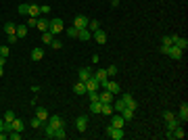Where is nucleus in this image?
I'll use <instances>...</instances> for the list:
<instances>
[{
  "instance_id": "f257e3e1",
  "label": "nucleus",
  "mask_w": 188,
  "mask_h": 140,
  "mask_svg": "<svg viewBox=\"0 0 188 140\" xmlns=\"http://www.w3.org/2000/svg\"><path fill=\"white\" fill-rule=\"evenodd\" d=\"M107 134L111 136L113 140H121V138H125L124 128H113V126H107Z\"/></svg>"
},
{
  "instance_id": "f03ea898",
  "label": "nucleus",
  "mask_w": 188,
  "mask_h": 140,
  "mask_svg": "<svg viewBox=\"0 0 188 140\" xmlns=\"http://www.w3.org/2000/svg\"><path fill=\"white\" fill-rule=\"evenodd\" d=\"M50 31H53V34H61V31H63L65 29V23H63V19H59V17H53L50 19Z\"/></svg>"
},
{
  "instance_id": "7ed1b4c3",
  "label": "nucleus",
  "mask_w": 188,
  "mask_h": 140,
  "mask_svg": "<svg viewBox=\"0 0 188 140\" xmlns=\"http://www.w3.org/2000/svg\"><path fill=\"white\" fill-rule=\"evenodd\" d=\"M165 54H167L169 59H174V61H180V59H182V50H180V48H176L174 44L165 48Z\"/></svg>"
},
{
  "instance_id": "20e7f679",
  "label": "nucleus",
  "mask_w": 188,
  "mask_h": 140,
  "mask_svg": "<svg viewBox=\"0 0 188 140\" xmlns=\"http://www.w3.org/2000/svg\"><path fill=\"white\" fill-rule=\"evenodd\" d=\"M88 23H90V19H88V17H84V15H77L75 21H73V27L80 31V29H86V27H88Z\"/></svg>"
},
{
  "instance_id": "39448f33",
  "label": "nucleus",
  "mask_w": 188,
  "mask_h": 140,
  "mask_svg": "<svg viewBox=\"0 0 188 140\" xmlns=\"http://www.w3.org/2000/svg\"><path fill=\"white\" fill-rule=\"evenodd\" d=\"M171 38H174V46L180 48L182 53L188 48V40H186V38H180V36H176V34H171Z\"/></svg>"
},
{
  "instance_id": "423d86ee",
  "label": "nucleus",
  "mask_w": 188,
  "mask_h": 140,
  "mask_svg": "<svg viewBox=\"0 0 188 140\" xmlns=\"http://www.w3.org/2000/svg\"><path fill=\"white\" fill-rule=\"evenodd\" d=\"M102 88H105V90H109L111 94H117V92H119V84L115 82V80H111V77H109V80L102 84Z\"/></svg>"
},
{
  "instance_id": "0eeeda50",
  "label": "nucleus",
  "mask_w": 188,
  "mask_h": 140,
  "mask_svg": "<svg viewBox=\"0 0 188 140\" xmlns=\"http://www.w3.org/2000/svg\"><path fill=\"white\" fill-rule=\"evenodd\" d=\"M84 84H86V90H88V92H92V90H98V88H100V82H98L94 76H90Z\"/></svg>"
},
{
  "instance_id": "6e6552de",
  "label": "nucleus",
  "mask_w": 188,
  "mask_h": 140,
  "mask_svg": "<svg viewBox=\"0 0 188 140\" xmlns=\"http://www.w3.org/2000/svg\"><path fill=\"white\" fill-rule=\"evenodd\" d=\"M109 126H113V128H124L125 121H124V117L119 115V113H111V123Z\"/></svg>"
},
{
  "instance_id": "1a4fd4ad",
  "label": "nucleus",
  "mask_w": 188,
  "mask_h": 140,
  "mask_svg": "<svg viewBox=\"0 0 188 140\" xmlns=\"http://www.w3.org/2000/svg\"><path fill=\"white\" fill-rule=\"evenodd\" d=\"M36 27L40 29V31H48V27H50V19H48V17H40L38 21H36Z\"/></svg>"
},
{
  "instance_id": "9d476101",
  "label": "nucleus",
  "mask_w": 188,
  "mask_h": 140,
  "mask_svg": "<svg viewBox=\"0 0 188 140\" xmlns=\"http://www.w3.org/2000/svg\"><path fill=\"white\" fill-rule=\"evenodd\" d=\"M75 128H77V132H86V128H88V117H77L75 119Z\"/></svg>"
},
{
  "instance_id": "9b49d317",
  "label": "nucleus",
  "mask_w": 188,
  "mask_h": 140,
  "mask_svg": "<svg viewBox=\"0 0 188 140\" xmlns=\"http://www.w3.org/2000/svg\"><path fill=\"white\" fill-rule=\"evenodd\" d=\"M165 123H167V134H171V132H174L182 121H180L178 117H171V119H165Z\"/></svg>"
},
{
  "instance_id": "f8f14e48",
  "label": "nucleus",
  "mask_w": 188,
  "mask_h": 140,
  "mask_svg": "<svg viewBox=\"0 0 188 140\" xmlns=\"http://www.w3.org/2000/svg\"><path fill=\"white\" fill-rule=\"evenodd\" d=\"M92 38L98 42V44H105V42H107V34H105V31H102L100 27L96 29V31H92Z\"/></svg>"
},
{
  "instance_id": "ddd939ff",
  "label": "nucleus",
  "mask_w": 188,
  "mask_h": 140,
  "mask_svg": "<svg viewBox=\"0 0 188 140\" xmlns=\"http://www.w3.org/2000/svg\"><path fill=\"white\" fill-rule=\"evenodd\" d=\"M121 100L125 103V107H128V109H134V111H136V107H138V103H136V100L132 98V94H124V96H121Z\"/></svg>"
},
{
  "instance_id": "4468645a",
  "label": "nucleus",
  "mask_w": 188,
  "mask_h": 140,
  "mask_svg": "<svg viewBox=\"0 0 188 140\" xmlns=\"http://www.w3.org/2000/svg\"><path fill=\"white\" fill-rule=\"evenodd\" d=\"M11 130H17V132H23L25 130V121L23 119H19V117H15L11 121Z\"/></svg>"
},
{
  "instance_id": "2eb2a0df",
  "label": "nucleus",
  "mask_w": 188,
  "mask_h": 140,
  "mask_svg": "<svg viewBox=\"0 0 188 140\" xmlns=\"http://www.w3.org/2000/svg\"><path fill=\"white\" fill-rule=\"evenodd\" d=\"M36 117L44 123V121H48V117H50V115H48V111L44 109V107H38V109H36Z\"/></svg>"
},
{
  "instance_id": "dca6fc26",
  "label": "nucleus",
  "mask_w": 188,
  "mask_h": 140,
  "mask_svg": "<svg viewBox=\"0 0 188 140\" xmlns=\"http://www.w3.org/2000/svg\"><path fill=\"white\" fill-rule=\"evenodd\" d=\"M86 92H88V90H86V84H84V82L73 84V94H77V96H84Z\"/></svg>"
},
{
  "instance_id": "f3484780",
  "label": "nucleus",
  "mask_w": 188,
  "mask_h": 140,
  "mask_svg": "<svg viewBox=\"0 0 188 140\" xmlns=\"http://www.w3.org/2000/svg\"><path fill=\"white\" fill-rule=\"evenodd\" d=\"M77 38H80L82 42H88V40H92V31H90L88 27H86V29H80V31H77Z\"/></svg>"
},
{
  "instance_id": "a211bd4d",
  "label": "nucleus",
  "mask_w": 188,
  "mask_h": 140,
  "mask_svg": "<svg viewBox=\"0 0 188 140\" xmlns=\"http://www.w3.org/2000/svg\"><path fill=\"white\" fill-rule=\"evenodd\" d=\"M176 117H178V119H180V121H184V123L188 121V105H186V103H184V105L180 107V113H178Z\"/></svg>"
},
{
  "instance_id": "6ab92c4d",
  "label": "nucleus",
  "mask_w": 188,
  "mask_h": 140,
  "mask_svg": "<svg viewBox=\"0 0 188 140\" xmlns=\"http://www.w3.org/2000/svg\"><path fill=\"white\" fill-rule=\"evenodd\" d=\"M113 96H115V94H111V92H109V90H102V92L98 94L100 103H113V100H115V98H113Z\"/></svg>"
},
{
  "instance_id": "aec40b11",
  "label": "nucleus",
  "mask_w": 188,
  "mask_h": 140,
  "mask_svg": "<svg viewBox=\"0 0 188 140\" xmlns=\"http://www.w3.org/2000/svg\"><path fill=\"white\" fill-rule=\"evenodd\" d=\"M111 105H113V113H121V111H124V109H125V103H124V100H121V98L113 100Z\"/></svg>"
},
{
  "instance_id": "412c9836",
  "label": "nucleus",
  "mask_w": 188,
  "mask_h": 140,
  "mask_svg": "<svg viewBox=\"0 0 188 140\" xmlns=\"http://www.w3.org/2000/svg\"><path fill=\"white\" fill-rule=\"evenodd\" d=\"M94 77H96V80L100 82V86H102V84H105L107 80H109V76H107V69H98L96 73H94Z\"/></svg>"
},
{
  "instance_id": "4be33fe9",
  "label": "nucleus",
  "mask_w": 188,
  "mask_h": 140,
  "mask_svg": "<svg viewBox=\"0 0 188 140\" xmlns=\"http://www.w3.org/2000/svg\"><path fill=\"white\" fill-rule=\"evenodd\" d=\"M119 115L124 117V121L128 123V121H132V119H134V109H128V107H125V109L119 113Z\"/></svg>"
},
{
  "instance_id": "5701e85b",
  "label": "nucleus",
  "mask_w": 188,
  "mask_h": 140,
  "mask_svg": "<svg viewBox=\"0 0 188 140\" xmlns=\"http://www.w3.org/2000/svg\"><path fill=\"white\" fill-rule=\"evenodd\" d=\"M48 119H50V126H53L54 130L59 128V126H65V121H63V119H61V115H50V117H48Z\"/></svg>"
},
{
  "instance_id": "b1692460",
  "label": "nucleus",
  "mask_w": 188,
  "mask_h": 140,
  "mask_svg": "<svg viewBox=\"0 0 188 140\" xmlns=\"http://www.w3.org/2000/svg\"><path fill=\"white\" fill-rule=\"evenodd\" d=\"M100 109H102V103H100V100H94V103H90V113H94V115H100Z\"/></svg>"
},
{
  "instance_id": "393cba45",
  "label": "nucleus",
  "mask_w": 188,
  "mask_h": 140,
  "mask_svg": "<svg viewBox=\"0 0 188 140\" xmlns=\"http://www.w3.org/2000/svg\"><path fill=\"white\" fill-rule=\"evenodd\" d=\"M44 59V50L42 48H34L31 50V61H42Z\"/></svg>"
},
{
  "instance_id": "a878e982",
  "label": "nucleus",
  "mask_w": 188,
  "mask_h": 140,
  "mask_svg": "<svg viewBox=\"0 0 188 140\" xmlns=\"http://www.w3.org/2000/svg\"><path fill=\"white\" fill-rule=\"evenodd\" d=\"M54 138H59V140L67 138V130H65V126H59V128L54 130Z\"/></svg>"
},
{
  "instance_id": "bb28decb",
  "label": "nucleus",
  "mask_w": 188,
  "mask_h": 140,
  "mask_svg": "<svg viewBox=\"0 0 188 140\" xmlns=\"http://www.w3.org/2000/svg\"><path fill=\"white\" fill-rule=\"evenodd\" d=\"M27 15H30V17H40V6L30 4L27 6Z\"/></svg>"
},
{
  "instance_id": "cd10ccee",
  "label": "nucleus",
  "mask_w": 188,
  "mask_h": 140,
  "mask_svg": "<svg viewBox=\"0 0 188 140\" xmlns=\"http://www.w3.org/2000/svg\"><path fill=\"white\" fill-rule=\"evenodd\" d=\"M54 40V34L53 31H50V29H48V31H44V34H42V42H44V44H50V42Z\"/></svg>"
},
{
  "instance_id": "c85d7f7f",
  "label": "nucleus",
  "mask_w": 188,
  "mask_h": 140,
  "mask_svg": "<svg viewBox=\"0 0 188 140\" xmlns=\"http://www.w3.org/2000/svg\"><path fill=\"white\" fill-rule=\"evenodd\" d=\"M111 113H113V105H111V103H102L100 115H111Z\"/></svg>"
},
{
  "instance_id": "c756f323",
  "label": "nucleus",
  "mask_w": 188,
  "mask_h": 140,
  "mask_svg": "<svg viewBox=\"0 0 188 140\" xmlns=\"http://www.w3.org/2000/svg\"><path fill=\"white\" fill-rule=\"evenodd\" d=\"M15 34H17V38H25L27 36V25H17Z\"/></svg>"
},
{
  "instance_id": "7c9ffc66",
  "label": "nucleus",
  "mask_w": 188,
  "mask_h": 140,
  "mask_svg": "<svg viewBox=\"0 0 188 140\" xmlns=\"http://www.w3.org/2000/svg\"><path fill=\"white\" fill-rule=\"evenodd\" d=\"M15 29H17V25L13 23V21H6V23H4V31H6L8 36H11V34H15Z\"/></svg>"
},
{
  "instance_id": "2f4dec72",
  "label": "nucleus",
  "mask_w": 188,
  "mask_h": 140,
  "mask_svg": "<svg viewBox=\"0 0 188 140\" xmlns=\"http://www.w3.org/2000/svg\"><path fill=\"white\" fill-rule=\"evenodd\" d=\"M90 76H92V73H90V69H80V82H86Z\"/></svg>"
},
{
  "instance_id": "473e14b6",
  "label": "nucleus",
  "mask_w": 188,
  "mask_h": 140,
  "mask_svg": "<svg viewBox=\"0 0 188 140\" xmlns=\"http://www.w3.org/2000/svg\"><path fill=\"white\" fill-rule=\"evenodd\" d=\"M107 76H109V77L117 76V65H109V67H107Z\"/></svg>"
},
{
  "instance_id": "72a5a7b5",
  "label": "nucleus",
  "mask_w": 188,
  "mask_h": 140,
  "mask_svg": "<svg viewBox=\"0 0 188 140\" xmlns=\"http://www.w3.org/2000/svg\"><path fill=\"white\" fill-rule=\"evenodd\" d=\"M44 134H46V138H54V128L48 123L46 128H44Z\"/></svg>"
},
{
  "instance_id": "f704fd0d",
  "label": "nucleus",
  "mask_w": 188,
  "mask_h": 140,
  "mask_svg": "<svg viewBox=\"0 0 188 140\" xmlns=\"http://www.w3.org/2000/svg\"><path fill=\"white\" fill-rule=\"evenodd\" d=\"M98 27H100L98 21H96V19H90V23H88V29H90V31H96Z\"/></svg>"
},
{
  "instance_id": "c9c22d12",
  "label": "nucleus",
  "mask_w": 188,
  "mask_h": 140,
  "mask_svg": "<svg viewBox=\"0 0 188 140\" xmlns=\"http://www.w3.org/2000/svg\"><path fill=\"white\" fill-rule=\"evenodd\" d=\"M30 126H31V128H34V130H38V128H42V121H40V119H38V117H31Z\"/></svg>"
},
{
  "instance_id": "e433bc0d",
  "label": "nucleus",
  "mask_w": 188,
  "mask_h": 140,
  "mask_svg": "<svg viewBox=\"0 0 188 140\" xmlns=\"http://www.w3.org/2000/svg\"><path fill=\"white\" fill-rule=\"evenodd\" d=\"M15 117H17V115H15L13 111H6V113H4V123H11Z\"/></svg>"
},
{
  "instance_id": "4c0bfd02",
  "label": "nucleus",
  "mask_w": 188,
  "mask_h": 140,
  "mask_svg": "<svg viewBox=\"0 0 188 140\" xmlns=\"http://www.w3.org/2000/svg\"><path fill=\"white\" fill-rule=\"evenodd\" d=\"M8 138H11V140H21V132H17V130H11Z\"/></svg>"
},
{
  "instance_id": "58836bf2",
  "label": "nucleus",
  "mask_w": 188,
  "mask_h": 140,
  "mask_svg": "<svg viewBox=\"0 0 188 140\" xmlns=\"http://www.w3.org/2000/svg\"><path fill=\"white\" fill-rule=\"evenodd\" d=\"M50 46H53L54 50H59V48H63V42H61V40H57V38H54V40L50 42Z\"/></svg>"
},
{
  "instance_id": "ea45409f",
  "label": "nucleus",
  "mask_w": 188,
  "mask_h": 140,
  "mask_svg": "<svg viewBox=\"0 0 188 140\" xmlns=\"http://www.w3.org/2000/svg\"><path fill=\"white\" fill-rule=\"evenodd\" d=\"M27 6H30V4H19L17 13H19V15H27Z\"/></svg>"
},
{
  "instance_id": "a19ab883",
  "label": "nucleus",
  "mask_w": 188,
  "mask_h": 140,
  "mask_svg": "<svg viewBox=\"0 0 188 140\" xmlns=\"http://www.w3.org/2000/svg\"><path fill=\"white\" fill-rule=\"evenodd\" d=\"M67 36H69V38H77V29L73 27V25H71V27H67Z\"/></svg>"
},
{
  "instance_id": "79ce46f5",
  "label": "nucleus",
  "mask_w": 188,
  "mask_h": 140,
  "mask_svg": "<svg viewBox=\"0 0 188 140\" xmlns=\"http://www.w3.org/2000/svg\"><path fill=\"white\" fill-rule=\"evenodd\" d=\"M174 44V38L171 36H163V46H171Z\"/></svg>"
},
{
  "instance_id": "37998d69",
  "label": "nucleus",
  "mask_w": 188,
  "mask_h": 140,
  "mask_svg": "<svg viewBox=\"0 0 188 140\" xmlns=\"http://www.w3.org/2000/svg\"><path fill=\"white\" fill-rule=\"evenodd\" d=\"M8 53H11L8 46H0V57H8Z\"/></svg>"
},
{
  "instance_id": "c03bdc74",
  "label": "nucleus",
  "mask_w": 188,
  "mask_h": 140,
  "mask_svg": "<svg viewBox=\"0 0 188 140\" xmlns=\"http://www.w3.org/2000/svg\"><path fill=\"white\" fill-rule=\"evenodd\" d=\"M48 13H50V6H40V15H48Z\"/></svg>"
},
{
  "instance_id": "a18cd8bd",
  "label": "nucleus",
  "mask_w": 188,
  "mask_h": 140,
  "mask_svg": "<svg viewBox=\"0 0 188 140\" xmlns=\"http://www.w3.org/2000/svg\"><path fill=\"white\" fill-rule=\"evenodd\" d=\"M36 21H38L36 17H30V21H27V27H36Z\"/></svg>"
},
{
  "instance_id": "49530a36",
  "label": "nucleus",
  "mask_w": 188,
  "mask_h": 140,
  "mask_svg": "<svg viewBox=\"0 0 188 140\" xmlns=\"http://www.w3.org/2000/svg\"><path fill=\"white\" fill-rule=\"evenodd\" d=\"M8 42H11V44H15V42H17V34H11V36H8Z\"/></svg>"
},
{
  "instance_id": "de8ad7c7",
  "label": "nucleus",
  "mask_w": 188,
  "mask_h": 140,
  "mask_svg": "<svg viewBox=\"0 0 188 140\" xmlns=\"http://www.w3.org/2000/svg\"><path fill=\"white\" fill-rule=\"evenodd\" d=\"M163 117H165V119H171V117H176V115H174L171 111H165V113H163Z\"/></svg>"
},
{
  "instance_id": "09e8293b",
  "label": "nucleus",
  "mask_w": 188,
  "mask_h": 140,
  "mask_svg": "<svg viewBox=\"0 0 188 140\" xmlns=\"http://www.w3.org/2000/svg\"><path fill=\"white\" fill-rule=\"evenodd\" d=\"M111 6H113V8H117V6H119V0H111Z\"/></svg>"
},
{
  "instance_id": "8fccbe9b",
  "label": "nucleus",
  "mask_w": 188,
  "mask_h": 140,
  "mask_svg": "<svg viewBox=\"0 0 188 140\" xmlns=\"http://www.w3.org/2000/svg\"><path fill=\"white\" fill-rule=\"evenodd\" d=\"M6 65V57H0V67H4Z\"/></svg>"
},
{
  "instance_id": "3c124183",
  "label": "nucleus",
  "mask_w": 188,
  "mask_h": 140,
  "mask_svg": "<svg viewBox=\"0 0 188 140\" xmlns=\"http://www.w3.org/2000/svg\"><path fill=\"white\" fill-rule=\"evenodd\" d=\"M0 132H4V119H0Z\"/></svg>"
},
{
  "instance_id": "603ef678",
  "label": "nucleus",
  "mask_w": 188,
  "mask_h": 140,
  "mask_svg": "<svg viewBox=\"0 0 188 140\" xmlns=\"http://www.w3.org/2000/svg\"><path fill=\"white\" fill-rule=\"evenodd\" d=\"M4 138H8V134H4V132H0V140H4Z\"/></svg>"
},
{
  "instance_id": "864d4df0",
  "label": "nucleus",
  "mask_w": 188,
  "mask_h": 140,
  "mask_svg": "<svg viewBox=\"0 0 188 140\" xmlns=\"http://www.w3.org/2000/svg\"><path fill=\"white\" fill-rule=\"evenodd\" d=\"M2 76H4V69H2V67H0V77H2Z\"/></svg>"
}]
</instances>
